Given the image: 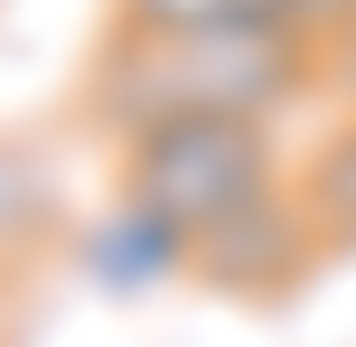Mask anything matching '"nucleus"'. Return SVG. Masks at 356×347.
<instances>
[{"mask_svg":"<svg viewBox=\"0 0 356 347\" xmlns=\"http://www.w3.org/2000/svg\"><path fill=\"white\" fill-rule=\"evenodd\" d=\"M263 188H282V150L272 122H225V113H188V122H150L122 141V197H141L150 216H169L178 235H207L234 207H253Z\"/></svg>","mask_w":356,"mask_h":347,"instance_id":"2","label":"nucleus"},{"mask_svg":"<svg viewBox=\"0 0 356 347\" xmlns=\"http://www.w3.org/2000/svg\"><path fill=\"white\" fill-rule=\"evenodd\" d=\"M319 38H300L291 19H234V29L197 38H131L113 29V47L94 56L85 113L131 141L150 122H188V113H225V122H272L319 85Z\"/></svg>","mask_w":356,"mask_h":347,"instance_id":"1","label":"nucleus"},{"mask_svg":"<svg viewBox=\"0 0 356 347\" xmlns=\"http://www.w3.org/2000/svg\"><path fill=\"white\" fill-rule=\"evenodd\" d=\"M234 19H282V0H113V29L131 38H197V29H234Z\"/></svg>","mask_w":356,"mask_h":347,"instance_id":"6","label":"nucleus"},{"mask_svg":"<svg viewBox=\"0 0 356 347\" xmlns=\"http://www.w3.org/2000/svg\"><path fill=\"white\" fill-rule=\"evenodd\" d=\"M300 207L319 216L328 254H347V244H356V122H338L319 150H309V169H300Z\"/></svg>","mask_w":356,"mask_h":347,"instance_id":"5","label":"nucleus"},{"mask_svg":"<svg viewBox=\"0 0 356 347\" xmlns=\"http://www.w3.org/2000/svg\"><path fill=\"white\" fill-rule=\"evenodd\" d=\"M282 19H291L300 38H319V47L356 38V0H282Z\"/></svg>","mask_w":356,"mask_h":347,"instance_id":"7","label":"nucleus"},{"mask_svg":"<svg viewBox=\"0 0 356 347\" xmlns=\"http://www.w3.org/2000/svg\"><path fill=\"white\" fill-rule=\"evenodd\" d=\"M85 282L94 291H113V300H150V291H169L178 273H188V235H178L169 216H150L141 197H113L104 216L85 225Z\"/></svg>","mask_w":356,"mask_h":347,"instance_id":"4","label":"nucleus"},{"mask_svg":"<svg viewBox=\"0 0 356 347\" xmlns=\"http://www.w3.org/2000/svg\"><path fill=\"white\" fill-rule=\"evenodd\" d=\"M319 263H328V235L300 207V179L263 188L253 207H234L225 225H207V235L188 244V273L207 282V291H225V300H282V291H300Z\"/></svg>","mask_w":356,"mask_h":347,"instance_id":"3","label":"nucleus"}]
</instances>
